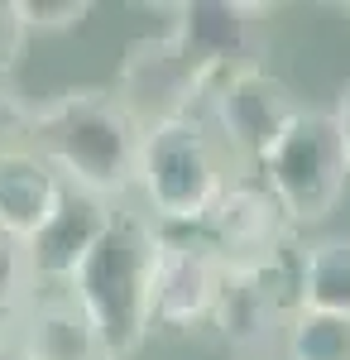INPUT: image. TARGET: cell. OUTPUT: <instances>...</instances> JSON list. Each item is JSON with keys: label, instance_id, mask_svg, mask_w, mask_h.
Instances as JSON below:
<instances>
[{"label": "cell", "instance_id": "cell-11", "mask_svg": "<svg viewBox=\"0 0 350 360\" xmlns=\"http://www.w3.org/2000/svg\"><path fill=\"white\" fill-rule=\"evenodd\" d=\"M168 29L202 58L212 72H231V68H254L259 63V15L264 5L249 0H183L168 5Z\"/></svg>", "mask_w": 350, "mask_h": 360}, {"label": "cell", "instance_id": "cell-16", "mask_svg": "<svg viewBox=\"0 0 350 360\" xmlns=\"http://www.w3.org/2000/svg\"><path fill=\"white\" fill-rule=\"evenodd\" d=\"M283 360H350V317L302 307L293 317V327H288Z\"/></svg>", "mask_w": 350, "mask_h": 360}, {"label": "cell", "instance_id": "cell-9", "mask_svg": "<svg viewBox=\"0 0 350 360\" xmlns=\"http://www.w3.org/2000/svg\"><path fill=\"white\" fill-rule=\"evenodd\" d=\"M226 274H231L226 259L202 231H163V259L154 278V327L188 332L212 322Z\"/></svg>", "mask_w": 350, "mask_h": 360}, {"label": "cell", "instance_id": "cell-5", "mask_svg": "<svg viewBox=\"0 0 350 360\" xmlns=\"http://www.w3.org/2000/svg\"><path fill=\"white\" fill-rule=\"evenodd\" d=\"M297 255H302V245L278 255L273 264L231 269L226 274L216 312H212V327L240 360H269V351H283L288 327L302 312V298H297Z\"/></svg>", "mask_w": 350, "mask_h": 360}, {"label": "cell", "instance_id": "cell-18", "mask_svg": "<svg viewBox=\"0 0 350 360\" xmlns=\"http://www.w3.org/2000/svg\"><path fill=\"white\" fill-rule=\"evenodd\" d=\"M25 44H29V25L20 15V0H0V77L20 68Z\"/></svg>", "mask_w": 350, "mask_h": 360}, {"label": "cell", "instance_id": "cell-3", "mask_svg": "<svg viewBox=\"0 0 350 360\" xmlns=\"http://www.w3.org/2000/svg\"><path fill=\"white\" fill-rule=\"evenodd\" d=\"M231 149L207 115H168L144 125L139 149V197L163 231H202L221 193L240 178L231 173Z\"/></svg>", "mask_w": 350, "mask_h": 360}, {"label": "cell", "instance_id": "cell-12", "mask_svg": "<svg viewBox=\"0 0 350 360\" xmlns=\"http://www.w3.org/2000/svg\"><path fill=\"white\" fill-rule=\"evenodd\" d=\"M5 351H15L20 360H106L101 336L72 288H34L25 322Z\"/></svg>", "mask_w": 350, "mask_h": 360}, {"label": "cell", "instance_id": "cell-15", "mask_svg": "<svg viewBox=\"0 0 350 360\" xmlns=\"http://www.w3.org/2000/svg\"><path fill=\"white\" fill-rule=\"evenodd\" d=\"M34 298V269H29V245L0 231V351L15 341L25 307Z\"/></svg>", "mask_w": 350, "mask_h": 360}, {"label": "cell", "instance_id": "cell-6", "mask_svg": "<svg viewBox=\"0 0 350 360\" xmlns=\"http://www.w3.org/2000/svg\"><path fill=\"white\" fill-rule=\"evenodd\" d=\"M202 115L212 120V130L226 139V149L259 173V164L278 149V139L293 130L302 115V101L283 77H273L269 68H231L221 72L202 101Z\"/></svg>", "mask_w": 350, "mask_h": 360}, {"label": "cell", "instance_id": "cell-1", "mask_svg": "<svg viewBox=\"0 0 350 360\" xmlns=\"http://www.w3.org/2000/svg\"><path fill=\"white\" fill-rule=\"evenodd\" d=\"M29 149L44 154L67 183L120 202L139 188L144 120L120 101L115 86H63L34 101Z\"/></svg>", "mask_w": 350, "mask_h": 360}, {"label": "cell", "instance_id": "cell-10", "mask_svg": "<svg viewBox=\"0 0 350 360\" xmlns=\"http://www.w3.org/2000/svg\"><path fill=\"white\" fill-rule=\"evenodd\" d=\"M120 212V202H110L101 193H86L77 183L63 188L53 221L29 240V269H34V288H67L77 269L86 264V255L101 245V236L110 231Z\"/></svg>", "mask_w": 350, "mask_h": 360}, {"label": "cell", "instance_id": "cell-19", "mask_svg": "<svg viewBox=\"0 0 350 360\" xmlns=\"http://www.w3.org/2000/svg\"><path fill=\"white\" fill-rule=\"evenodd\" d=\"M331 115H336V125H341V139H346V154H350V82L336 91V106H331Z\"/></svg>", "mask_w": 350, "mask_h": 360}, {"label": "cell", "instance_id": "cell-14", "mask_svg": "<svg viewBox=\"0 0 350 360\" xmlns=\"http://www.w3.org/2000/svg\"><path fill=\"white\" fill-rule=\"evenodd\" d=\"M297 298L307 312L350 317V236L312 240L297 255Z\"/></svg>", "mask_w": 350, "mask_h": 360}, {"label": "cell", "instance_id": "cell-7", "mask_svg": "<svg viewBox=\"0 0 350 360\" xmlns=\"http://www.w3.org/2000/svg\"><path fill=\"white\" fill-rule=\"evenodd\" d=\"M216 77L221 72H212L173 29H163L154 39H135L125 49L115 91L144 125H154L168 115H202V101Z\"/></svg>", "mask_w": 350, "mask_h": 360}, {"label": "cell", "instance_id": "cell-2", "mask_svg": "<svg viewBox=\"0 0 350 360\" xmlns=\"http://www.w3.org/2000/svg\"><path fill=\"white\" fill-rule=\"evenodd\" d=\"M163 259V226L149 212L120 207L101 245L67 283L101 336L106 360H125L154 332V278Z\"/></svg>", "mask_w": 350, "mask_h": 360}, {"label": "cell", "instance_id": "cell-4", "mask_svg": "<svg viewBox=\"0 0 350 360\" xmlns=\"http://www.w3.org/2000/svg\"><path fill=\"white\" fill-rule=\"evenodd\" d=\"M259 178L269 183V193L278 197V207L288 212L293 226L326 221L341 207L350 183V154H346L336 115L302 106L293 130L278 139V149L259 164Z\"/></svg>", "mask_w": 350, "mask_h": 360}, {"label": "cell", "instance_id": "cell-13", "mask_svg": "<svg viewBox=\"0 0 350 360\" xmlns=\"http://www.w3.org/2000/svg\"><path fill=\"white\" fill-rule=\"evenodd\" d=\"M63 188H67V178L44 154H34L29 144L0 149V231L29 245L53 221Z\"/></svg>", "mask_w": 350, "mask_h": 360}, {"label": "cell", "instance_id": "cell-20", "mask_svg": "<svg viewBox=\"0 0 350 360\" xmlns=\"http://www.w3.org/2000/svg\"><path fill=\"white\" fill-rule=\"evenodd\" d=\"M341 10H346V15H350V0H346V5H341Z\"/></svg>", "mask_w": 350, "mask_h": 360}, {"label": "cell", "instance_id": "cell-8", "mask_svg": "<svg viewBox=\"0 0 350 360\" xmlns=\"http://www.w3.org/2000/svg\"><path fill=\"white\" fill-rule=\"evenodd\" d=\"M293 231L288 212L278 207V197L269 193V183L259 173H240L221 202L212 207V217L202 221V236L212 240V250L226 259V269H259L273 264L278 255L293 250Z\"/></svg>", "mask_w": 350, "mask_h": 360}, {"label": "cell", "instance_id": "cell-17", "mask_svg": "<svg viewBox=\"0 0 350 360\" xmlns=\"http://www.w3.org/2000/svg\"><path fill=\"white\" fill-rule=\"evenodd\" d=\"M20 15L29 34H63V29H77L91 15V5L86 0H20Z\"/></svg>", "mask_w": 350, "mask_h": 360}]
</instances>
